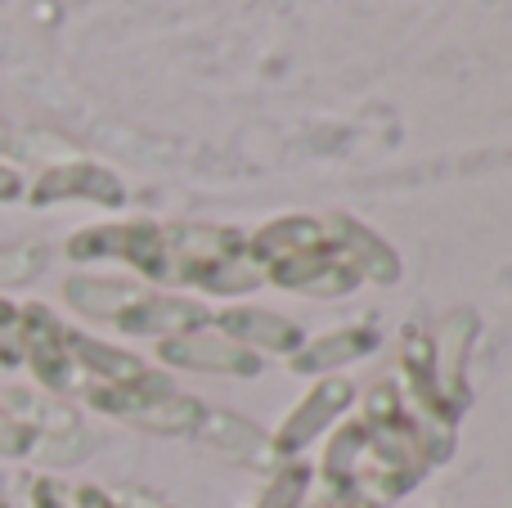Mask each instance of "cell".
Segmentation results:
<instances>
[{"label": "cell", "mask_w": 512, "mask_h": 508, "mask_svg": "<svg viewBox=\"0 0 512 508\" xmlns=\"http://www.w3.org/2000/svg\"><path fill=\"white\" fill-rule=\"evenodd\" d=\"M0 455L5 459H18V455H36V437L14 419V414L0 405Z\"/></svg>", "instance_id": "cell-15"}, {"label": "cell", "mask_w": 512, "mask_h": 508, "mask_svg": "<svg viewBox=\"0 0 512 508\" xmlns=\"http://www.w3.org/2000/svg\"><path fill=\"white\" fill-rule=\"evenodd\" d=\"M306 486H310V468L306 464H283L279 473H274L270 491L261 495V504H256V508H301V500H306Z\"/></svg>", "instance_id": "cell-13"}, {"label": "cell", "mask_w": 512, "mask_h": 508, "mask_svg": "<svg viewBox=\"0 0 512 508\" xmlns=\"http://www.w3.org/2000/svg\"><path fill=\"white\" fill-rule=\"evenodd\" d=\"M32 508H167L162 500L149 495H117V491H99V486H68L41 477L32 482Z\"/></svg>", "instance_id": "cell-12"}, {"label": "cell", "mask_w": 512, "mask_h": 508, "mask_svg": "<svg viewBox=\"0 0 512 508\" xmlns=\"http://www.w3.org/2000/svg\"><path fill=\"white\" fill-rule=\"evenodd\" d=\"M378 347V329L369 324H346V329H333L324 338H310L292 351V374H328V369H342L351 360H364Z\"/></svg>", "instance_id": "cell-8"}, {"label": "cell", "mask_w": 512, "mask_h": 508, "mask_svg": "<svg viewBox=\"0 0 512 508\" xmlns=\"http://www.w3.org/2000/svg\"><path fill=\"white\" fill-rule=\"evenodd\" d=\"M63 297H68L72 311L113 324L117 315L131 311V306L140 302L144 288L131 284V279H68V284H63Z\"/></svg>", "instance_id": "cell-11"}, {"label": "cell", "mask_w": 512, "mask_h": 508, "mask_svg": "<svg viewBox=\"0 0 512 508\" xmlns=\"http://www.w3.org/2000/svg\"><path fill=\"white\" fill-rule=\"evenodd\" d=\"M158 360L176 369H198V374H239V378H252L261 374V356L239 342H230L225 333H212V329H189V333H176V338H162L158 342Z\"/></svg>", "instance_id": "cell-2"}, {"label": "cell", "mask_w": 512, "mask_h": 508, "mask_svg": "<svg viewBox=\"0 0 512 508\" xmlns=\"http://www.w3.org/2000/svg\"><path fill=\"white\" fill-rule=\"evenodd\" d=\"M117 329L122 333H135V338H176V333H189V329H203L207 324V311L198 302H185V297H158V293H144L131 311L117 315Z\"/></svg>", "instance_id": "cell-7"}, {"label": "cell", "mask_w": 512, "mask_h": 508, "mask_svg": "<svg viewBox=\"0 0 512 508\" xmlns=\"http://www.w3.org/2000/svg\"><path fill=\"white\" fill-rule=\"evenodd\" d=\"M477 338V315L472 311H454L441 329V342H432V369H436V387L450 401V410L459 414V405L468 401V387H463V356L472 351Z\"/></svg>", "instance_id": "cell-9"}, {"label": "cell", "mask_w": 512, "mask_h": 508, "mask_svg": "<svg viewBox=\"0 0 512 508\" xmlns=\"http://www.w3.org/2000/svg\"><path fill=\"white\" fill-rule=\"evenodd\" d=\"M0 508H9V504H5V500H0Z\"/></svg>", "instance_id": "cell-19"}, {"label": "cell", "mask_w": 512, "mask_h": 508, "mask_svg": "<svg viewBox=\"0 0 512 508\" xmlns=\"http://www.w3.org/2000/svg\"><path fill=\"white\" fill-rule=\"evenodd\" d=\"M194 437H198V441H207L212 450H221V455L239 459V464H274V446H270V437H265L261 428H252L248 419L230 414V410H207Z\"/></svg>", "instance_id": "cell-10"}, {"label": "cell", "mask_w": 512, "mask_h": 508, "mask_svg": "<svg viewBox=\"0 0 512 508\" xmlns=\"http://www.w3.org/2000/svg\"><path fill=\"white\" fill-rule=\"evenodd\" d=\"M72 261H95V257H117L135 266L144 279H171V257H167V230L153 221H126V225H90V230L68 239Z\"/></svg>", "instance_id": "cell-1"}, {"label": "cell", "mask_w": 512, "mask_h": 508, "mask_svg": "<svg viewBox=\"0 0 512 508\" xmlns=\"http://www.w3.org/2000/svg\"><path fill=\"white\" fill-rule=\"evenodd\" d=\"M41 266H45V248H41V243L5 248V252H0V284H27V279H32Z\"/></svg>", "instance_id": "cell-14"}, {"label": "cell", "mask_w": 512, "mask_h": 508, "mask_svg": "<svg viewBox=\"0 0 512 508\" xmlns=\"http://www.w3.org/2000/svg\"><path fill=\"white\" fill-rule=\"evenodd\" d=\"M324 239L360 279H373V284H396L400 279V257L391 252V243H382L355 216H342V212L324 216Z\"/></svg>", "instance_id": "cell-4"}, {"label": "cell", "mask_w": 512, "mask_h": 508, "mask_svg": "<svg viewBox=\"0 0 512 508\" xmlns=\"http://www.w3.org/2000/svg\"><path fill=\"white\" fill-rule=\"evenodd\" d=\"M351 396H355V387L346 383V378H324V383H315L306 392V401H297V410L288 414V419L279 423V432L270 437V446H274V459H292L297 450H306L310 441L319 437V432L328 428V423L337 419V414L351 405Z\"/></svg>", "instance_id": "cell-3"}, {"label": "cell", "mask_w": 512, "mask_h": 508, "mask_svg": "<svg viewBox=\"0 0 512 508\" xmlns=\"http://www.w3.org/2000/svg\"><path fill=\"white\" fill-rule=\"evenodd\" d=\"M23 194V176H18L14 167H0V203H9V198Z\"/></svg>", "instance_id": "cell-16"}, {"label": "cell", "mask_w": 512, "mask_h": 508, "mask_svg": "<svg viewBox=\"0 0 512 508\" xmlns=\"http://www.w3.org/2000/svg\"><path fill=\"white\" fill-rule=\"evenodd\" d=\"M216 333H225L230 342L248 351H270V356H292V351L306 342V333L297 329L292 320L274 311H256V306H234V311H221L216 315Z\"/></svg>", "instance_id": "cell-6"}, {"label": "cell", "mask_w": 512, "mask_h": 508, "mask_svg": "<svg viewBox=\"0 0 512 508\" xmlns=\"http://www.w3.org/2000/svg\"><path fill=\"white\" fill-rule=\"evenodd\" d=\"M14 315H18V306L0 297V329H5V324H14Z\"/></svg>", "instance_id": "cell-18"}, {"label": "cell", "mask_w": 512, "mask_h": 508, "mask_svg": "<svg viewBox=\"0 0 512 508\" xmlns=\"http://www.w3.org/2000/svg\"><path fill=\"white\" fill-rule=\"evenodd\" d=\"M315 508H360V504H355L351 495H342V491H328V495H324V500H319Z\"/></svg>", "instance_id": "cell-17"}, {"label": "cell", "mask_w": 512, "mask_h": 508, "mask_svg": "<svg viewBox=\"0 0 512 508\" xmlns=\"http://www.w3.org/2000/svg\"><path fill=\"white\" fill-rule=\"evenodd\" d=\"M32 198L36 207H50V203H68V198H86V203H99V207H122L126 203V189L113 171L95 167V162H63V167H50L41 180L32 185Z\"/></svg>", "instance_id": "cell-5"}]
</instances>
